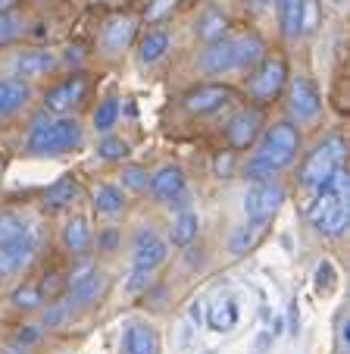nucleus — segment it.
<instances>
[{
  "instance_id": "obj_1",
  "label": "nucleus",
  "mask_w": 350,
  "mask_h": 354,
  "mask_svg": "<svg viewBox=\"0 0 350 354\" xmlns=\"http://www.w3.org/2000/svg\"><path fill=\"white\" fill-rule=\"evenodd\" d=\"M310 223L325 239H341L350 223V188H347V169L338 167L319 188H313L310 204Z\"/></svg>"
},
{
  "instance_id": "obj_2",
  "label": "nucleus",
  "mask_w": 350,
  "mask_h": 354,
  "mask_svg": "<svg viewBox=\"0 0 350 354\" xmlns=\"http://www.w3.org/2000/svg\"><path fill=\"white\" fill-rule=\"evenodd\" d=\"M298 147H300V135L291 122L272 126L269 132L263 135V141H260V151L247 160V169H244L247 179L251 182L272 179L278 169H284L294 157H298Z\"/></svg>"
},
{
  "instance_id": "obj_3",
  "label": "nucleus",
  "mask_w": 350,
  "mask_h": 354,
  "mask_svg": "<svg viewBox=\"0 0 350 354\" xmlns=\"http://www.w3.org/2000/svg\"><path fill=\"white\" fill-rule=\"evenodd\" d=\"M81 145V126L69 116L57 120H38L28 132V151L32 154H63Z\"/></svg>"
},
{
  "instance_id": "obj_4",
  "label": "nucleus",
  "mask_w": 350,
  "mask_h": 354,
  "mask_svg": "<svg viewBox=\"0 0 350 354\" xmlns=\"http://www.w3.org/2000/svg\"><path fill=\"white\" fill-rule=\"evenodd\" d=\"M344 154H347V145H344L341 135H329L322 138L310 154H307L304 167H300V185L304 188H319L338 167H344Z\"/></svg>"
},
{
  "instance_id": "obj_5",
  "label": "nucleus",
  "mask_w": 350,
  "mask_h": 354,
  "mask_svg": "<svg viewBox=\"0 0 350 354\" xmlns=\"http://www.w3.org/2000/svg\"><path fill=\"white\" fill-rule=\"evenodd\" d=\"M38 248H41V229L38 226H32L22 239L10 241V245H0V279L19 276L22 270L35 261Z\"/></svg>"
},
{
  "instance_id": "obj_6",
  "label": "nucleus",
  "mask_w": 350,
  "mask_h": 354,
  "mask_svg": "<svg viewBox=\"0 0 350 354\" xmlns=\"http://www.w3.org/2000/svg\"><path fill=\"white\" fill-rule=\"evenodd\" d=\"M284 204V188L272 179L253 182L244 194V214L247 220H272L278 214V207Z\"/></svg>"
},
{
  "instance_id": "obj_7",
  "label": "nucleus",
  "mask_w": 350,
  "mask_h": 354,
  "mask_svg": "<svg viewBox=\"0 0 350 354\" xmlns=\"http://www.w3.org/2000/svg\"><path fill=\"white\" fill-rule=\"evenodd\" d=\"M284 79H288V66L282 60H260L257 73L247 82V94L253 100H272L284 88Z\"/></svg>"
},
{
  "instance_id": "obj_8",
  "label": "nucleus",
  "mask_w": 350,
  "mask_h": 354,
  "mask_svg": "<svg viewBox=\"0 0 350 354\" xmlns=\"http://www.w3.org/2000/svg\"><path fill=\"white\" fill-rule=\"evenodd\" d=\"M104 292H106V276L100 270L81 267L69 279V304L72 308H91V304H97L104 298Z\"/></svg>"
},
{
  "instance_id": "obj_9",
  "label": "nucleus",
  "mask_w": 350,
  "mask_h": 354,
  "mask_svg": "<svg viewBox=\"0 0 350 354\" xmlns=\"http://www.w3.org/2000/svg\"><path fill=\"white\" fill-rule=\"evenodd\" d=\"M169 257V241L159 239L153 229H141L135 235V245H132V267L138 270H157L159 263Z\"/></svg>"
},
{
  "instance_id": "obj_10",
  "label": "nucleus",
  "mask_w": 350,
  "mask_h": 354,
  "mask_svg": "<svg viewBox=\"0 0 350 354\" xmlns=\"http://www.w3.org/2000/svg\"><path fill=\"white\" fill-rule=\"evenodd\" d=\"M200 69L206 75H225L231 69H238V44H235V38L210 41L206 50L200 54Z\"/></svg>"
},
{
  "instance_id": "obj_11",
  "label": "nucleus",
  "mask_w": 350,
  "mask_h": 354,
  "mask_svg": "<svg viewBox=\"0 0 350 354\" xmlns=\"http://www.w3.org/2000/svg\"><path fill=\"white\" fill-rule=\"evenodd\" d=\"M241 320V310H238V301L231 298V295H219V298L210 301V308H206V326L219 335H229L231 329L238 326Z\"/></svg>"
},
{
  "instance_id": "obj_12",
  "label": "nucleus",
  "mask_w": 350,
  "mask_h": 354,
  "mask_svg": "<svg viewBox=\"0 0 350 354\" xmlns=\"http://www.w3.org/2000/svg\"><path fill=\"white\" fill-rule=\"evenodd\" d=\"M322 107V97H319V88L310 79H298L291 88V116L298 122H307L319 113Z\"/></svg>"
},
{
  "instance_id": "obj_13",
  "label": "nucleus",
  "mask_w": 350,
  "mask_h": 354,
  "mask_svg": "<svg viewBox=\"0 0 350 354\" xmlns=\"http://www.w3.org/2000/svg\"><path fill=\"white\" fill-rule=\"evenodd\" d=\"M229 100H231V88H225V85H200L197 91H191L185 97V107L191 110V113L204 116V113H213V110L225 107Z\"/></svg>"
},
{
  "instance_id": "obj_14",
  "label": "nucleus",
  "mask_w": 350,
  "mask_h": 354,
  "mask_svg": "<svg viewBox=\"0 0 350 354\" xmlns=\"http://www.w3.org/2000/svg\"><path fill=\"white\" fill-rule=\"evenodd\" d=\"M159 351V342L157 333H153L150 323H128L126 333H122V354H157Z\"/></svg>"
},
{
  "instance_id": "obj_15",
  "label": "nucleus",
  "mask_w": 350,
  "mask_h": 354,
  "mask_svg": "<svg viewBox=\"0 0 350 354\" xmlns=\"http://www.w3.org/2000/svg\"><path fill=\"white\" fill-rule=\"evenodd\" d=\"M81 97H85V79L75 75V79H66L63 85H57L53 91H47L44 107L50 110V113H66V110H72Z\"/></svg>"
},
{
  "instance_id": "obj_16",
  "label": "nucleus",
  "mask_w": 350,
  "mask_h": 354,
  "mask_svg": "<svg viewBox=\"0 0 350 354\" xmlns=\"http://www.w3.org/2000/svg\"><path fill=\"white\" fill-rule=\"evenodd\" d=\"M57 54L53 50H26L13 60V73L19 79H38V75H47L57 69Z\"/></svg>"
},
{
  "instance_id": "obj_17",
  "label": "nucleus",
  "mask_w": 350,
  "mask_h": 354,
  "mask_svg": "<svg viewBox=\"0 0 350 354\" xmlns=\"http://www.w3.org/2000/svg\"><path fill=\"white\" fill-rule=\"evenodd\" d=\"M266 232H269V220H247L244 226H238L235 232H231V239H229V254H231V257H244L247 251H253V248L263 241Z\"/></svg>"
},
{
  "instance_id": "obj_18",
  "label": "nucleus",
  "mask_w": 350,
  "mask_h": 354,
  "mask_svg": "<svg viewBox=\"0 0 350 354\" xmlns=\"http://www.w3.org/2000/svg\"><path fill=\"white\" fill-rule=\"evenodd\" d=\"M260 126H263V116H260V110H241V113L229 122V141H231V147H251L253 138L260 135Z\"/></svg>"
},
{
  "instance_id": "obj_19",
  "label": "nucleus",
  "mask_w": 350,
  "mask_h": 354,
  "mask_svg": "<svg viewBox=\"0 0 350 354\" xmlns=\"http://www.w3.org/2000/svg\"><path fill=\"white\" fill-rule=\"evenodd\" d=\"M135 28L138 26H135L132 16H116V19H110V26L104 28V50L106 54H119V50H126L135 38Z\"/></svg>"
},
{
  "instance_id": "obj_20",
  "label": "nucleus",
  "mask_w": 350,
  "mask_h": 354,
  "mask_svg": "<svg viewBox=\"0 0 350 354\" xmlns=\"http://www.w3.org/2000/svg\"><path fill=\"white\" fill-rule=\"evenodd\" d=\"M28 97H32V91L22 79H0V120L19 113L28 104Z\"/></svg>"
},
{
  "instance_id": "obj_21",
  "label": "nucleus",
  "mask_w": 350,
  "mask_h": 354,
  "mask_svg": "<svg viewBox=\"0 0 350 354\" xmlns=\"http://www.w3.org/2000/svg\"><path fill=\"white\" fill-rule=\"evenodd\" d=\"M185 173H182V167H163L157 176L150 179V192L157 194L159 201H172L175 194L185 192Z\"/></svg>"
},
{
  "instance_id": "obj_22",
  "label": "nucleus",
  "mask_w": 350,
  "mask_h": 354,
  "mask_svg": "<svg viewBox=\"0 0 350 354\" xmlns=\"http://www.w3.org/2000/svg\"><path fill=\"white\" fill-rule=\"evenodd\" d=\"M197 229H200V220L191 207L188 210H179V214L172 216V245L179 248H188L194 239H197Z\"/></svg>"
},
{
  "instance_id": "obj_23",
  "label": "nucleus",
  "mask_w": 350,
  "mask_h": 354,
  "mask_svg": "<svg viewBox=\"0 0 350 354\" xmlns=\"http://www.w3.org/2000/svg\"><path fill=\"white\" fill-rule=\"evenodd\" d=\"M282 3V32L284 38H298L307 22V0H278Z\"/></svg>"
},
{
  "instance_id": "obj_24",
  "label": "nucleus",
  "mask_w": 350,
  "mask_h": 354,
  "mask_svg": "<svg viewBox=\"0 0 350 354\" xmlns=\"http://www.w3.org/2000/svg\"><path fill=\"white\" fill-rule=\"evenodd\" d=\"M75 198H79V185H75V179H69V176L57 179V182H53V185L44 192V204H47L50 210L69 207Z\"/></svg>"
},
{
  "instance_id": "obj_25",
  "label": "nucleus",
  "mask_w": 350,
  "mask_h": 354,
  "mask_svg": "<svg viewBox=\"0 0 350 354\" xmlns=\"http://www.w3.org/2000/svg\"><path fill=\"white\" fill-rule=\"evenodd\" d=\"M63 245L72 251V254H81L88 245H91V226H88L85 216H72L63 229Z\"/></svg>"
},
{
  "instance_id": "obj_26",
  "label": "nucleus",
  "mask_w": 350,
  "mask_h": 354,
  "mask_svg": "<svg viewBox=\"0 0 350 354\" xmlns=\"http://www.w3.org/2000/svg\"><path fill=\"white\" fill-rule=\"evenodd\" d=\"M235 44H238V69H253L260 60H266V44L257 35L235 38Z\"/></svg>"
},
{
  "instance_id": "obj_27",
  "label": "nucleus",
  "mask_w": 350,
  "mask_h": 354,
  "mask_svg": "<svg viewBox=\"0 0 350 354\" xmlns=\"http://www.w3.org/2000/svg\"><path fill=\"white\" fill-rule=\"evenodd\" d=\"M28 229H32V223L22 214H16V210H0V245H10V241L22 239Z\"/></svg>"
},
{
  "instance_id": "obj_28",
  "label": "nucleus",
  "mask_w": 350,
  "mask_h": 354,
  "mask_svg": "<svg viewBox=\"0 0 350 354\" xmlns=\"http://www.w3.org/2000/svg\"><path fill=\"white\" fill-rule=\"evenodd\" d=\"M94 207H97V214H119L126 207V194L119 185H100L94 192Z\"/></svg>"
},
{
  "instance_id": "obj_29",
  "label": "nucleus",
  "mask_w": 350,
  "mask_h": 354,
  "mask_svg": "<svg viewBox=\"0 0 350 354\" xmlns=\"http://www.w3.org/2000/svg\"><path fill=\"white\" fill-rule=\"evenodd\" d=\"M225 26H229V19H225L222 10H206V13L197 19V38H204L206 44H210V41L222 38Z\"/></svg>"
},
{
  "instance_id": "obj_30",
  "label": "nucleus",
  "mask_w": 350,
  "mask_h": 354,
  "mask_svg": "<svg viewBox=\"0 0 350 354\" xmlns=\"http://www.w3.org/2000/svg\"><path fill=\"white\" fill-rule=\"evenodd\" d=\"M166 50H169V35L166 32H150L144 41H141V63H157L166 57Z\"/></svg>"
},
{
  "instance_id": "obj_31",
  "label": "nucleus",
  "mask_w": 350,
  "mask_h": 354,
  "mask_svg": "<svg viewBox=\"0 0 350 354\" xmlns=\"http://www.w3.org/2000/svg\"><path fill=\"white\" fill-rule=\"evenodd\" d=\"M116 120H119V100L106 97L104 104L94 110V129H97V132H110V129L116 126Z\"/></svg>"
},
{
  "instance_id": "obj_32",
  "label": "nucleus",
  "mask_w": 350,
  "mask_h": 354,
  "mask_svg": "<svg viewBox=\"0 0 350 354\" xmlns=\"http://www.w3.org/2000/svg\"><path fill=\"white\" fill-rule=\"evenodd\" d=\"M41 301H44V292H41L38 286H22L13 292V304L19 310H38Z\"/></svg>"
},
{
  "instance_id": "obj_33",
  "label": "nucleus",
  "mask_w": 350,
  "mask_h": 354,
  "mask_svg": "<svg viewBox=\"0 0 350 354\" xmlns=\"http://www.w3.org/2000/svg\"><path fill=\"white\" fill-rule=\"evenodd\" d=\"M69 317H72V304H69V301H57V304H50V308H47L44 323H41V326L57 329V326H63Z\"/></svg>"
},
{
  "instance_id": "obj_34",
  "label": "nucleus",
  "mask_w": 350,
  "mask_h": 354,
  "mask_svg": "<svg viewBox=\"0 0 350 354\" xmlns=\"http://www.w3.org/2000/svg\"><path fill=\"white\" fill-rule=\"evenodd\" d=\"M22 32V19L10 10V13H0V44H10L13 38H19Z\"/></svg>"
},
{
  "instance_id": "obj_35",
  "label": "nucleus",
  "mask_w": 350,
  "mask_h": 354,
  "mask_svg": "<svg viewBox=\"0 0 350 354\" xmlns=\"http://www.w3.org/2000/svg\"><path fill=\"white\" fill-rule=\"evenodd\" d=\"M126 154H128V147L122 138H104L97 145V157H104V160H122Z\"/></svg>"
},
{
  "instance_id": "obj_36",
  "label": "nucleus",
  "mask_w": 350,
  "mask_h": 354,
  "mask_svg": "<svg viewBox=\"0 0 350 354\" xmlns=\"http://www.w3.org/2000/svg\"><path fill=\"white\" fill-rule=\"evenodd\" d=\"M122 185L132 188V192H144V188L150 185V179H147V173L141 167H128L126 173H122Z\"/></svg>"
},
{
  "instance_id": "obj_37",
  "label": "nucleus",
  "mask_w": 350,
  "mask_h": 354,
  "mask_svg": "<svg viewBox=\"0 0 350 354\" xmlns=\"http://www.w3.org/2000/svg\"><path fill=\"white\" fill-rule=\"evenodd\" d=\"M150 279H153V270H138V267H132V276L126 279V292H132V295L144 292V288L150 286Z\"/></svg>"
},
{
  "instance_id": "obj_38",
  "label": "nucleus",
  "mask_w": 350,
  "mask_h": 354,
  "mask_svg": "<svg viewBox=\"0 0 350 354\" xmlns=\"http://www.w3.org/2000/svg\"><path fill=\"white\" fill-rule=\"evenodd\" d=\"M316 288L319 292H331V288H335V267H331L329 261H322L316 267Z\"/></svg>"
},
{
  "instance_id": "obj_39",
  "label": "nucleus",
  "mask_w": 350,
  "mask_h": 354,
  "mask_svg": "<svg viewBox=\"0 0 350 354\" xmlns=\"http://www.w3.org/2000/svg\"><path fill=\"white\" fill-rule=\"evenodd\" d=\"M175 3H179V0H153L150 7H147L144 19L147 22H159L166 13H172V10H175Z\"/></svg>"
},
{
  "instance_id": "obj_40",
  "label": "nucleus",
  "mask_w": 350,
  "mask_h": 354,
  "mask_svg": "<svg viewBox=\"0 0 350 354\" xmlns=\"http://www.w3.org/2000/svg\"><path fill=\"white\" fill-rule=\"evenodd\" d=\"M213 169H216V176H231V173H235V157H231V154H219L216 160H213Z\"/></svg>"
},
{
  "instance_id": "obj_41",
  "label": "nucleus",
  "mask_w": 350,
  "mask_h": 354,
  "mask_svg": "<svg viewBox=\"0 0 350 354\" xmlns=\"http://www.w3.org/2000/svg\"><path fill=\"white\" fill-rule=\"evenodd\" d=\"M288 333H291V335L300 333V310H298V301H291V308H288Z\"/></svg>"
},
{
  "instance_id": "obj_42",
  "label": "nucleus",
  "mask_w": 350,
  "mask_h": 354,
  "mask_svg": "<svg viewBox=\"0 0 350 354\" xmlns=\"http://www.w3.org/2000/svg\"><path fill=\"white\" fill-rule=\"evenodd\" d=\"M166 204H169V207L179 214V210H188V207H191V194H188V188H185L182 194H175L172 201H166Z\"/></svg>"
},
{
  "instance_id": "obj_43",
  "label": "nucleus",
  "mask_w": 350,
  "mask_h": 354,
  "mask_svg": "<svg viewBox=\"0 0 350 354\" xmlns=\"http://www.w3.org/2000/svg\"><path fill=\"white\" fill-rule=\"evenodd\" d=\"M338 333H341V354H347L350 351V320L347 317H341V329H338Z\"/></svg>"
},
{
  "instance_id": "obj_44",
  "label": "nucleus",
  "mask_w": 350,
  "mask_h": 354,
  "mask_svg": "<svg viewBox=\"0 0 350 354\" xmlns=\"http://www.w3.org/2000/svg\"><path fill=\"white\" fill-rule=\"evenodd\" d=\"M38 335H41V329H22V333H19V342H22V348H26V345H32V342L38 339Z\"/></svg>"
},
{
  "instance_id": "obj_45",
  "label": "nucleus",
  "mask_w": 350,
  "mask_h": 354,
  "mask_svg": "<svg viewBox=\"0 0 350 354\" xmlns=\"http://www.w3.org/2000/svg\"><path fill=\"white\" fill-rule=\"evenodd\" d=\"M16 3H19V0H0V13H10Z\"/></svg>"
},
{
  "instance_id": "obj_46",
  "label": "nucleus",
  "mask_w": 350,
  "mask_h": 354,
  "mask_svg": "<svg viewBox=\"0 0 350 354\" xmlns=\"http://www.w3.org/2000/svg\"><path fill=\"white\" fill-rule=\"evenodd\" d=\"M66 60H69V63H72V60H75V63H79V60H81V54H79V47H69V54H66Z\"/></svg>"
},
{
  "instance_id": "obj_47",
  "label": "nucleus",
  "mask_w": 350,
  "mask_h": 354,
  "mask_svg": "<svg viewBox=\"0 0 350 354\" xmlns=\"http://www.w3.org/2000/svg\"><path fill=\"white\" fill-rule=\"evenodd\" d=\"M3 354H28V351H26V348H7Z\"/></svg>"
},
{
  "instance_id": "obj_48",
  "label": "nucleus",
  "mask_w": 350,
  "mask_h": 354,
  "mask_svg": "<svg viewBox=\"0 0 350 354\" xmlns=\"http://www.w3.org/2000/svg\"><path fill=\"white\" fill-rule=\"evenodd\" d=\"M331 3H335V7H344V3H347V0H331Z\"/></svg>"
},
{
  "instance_id": "obj_49",
  "label": "nucleus",
  "mask_w": 350,
  "mask_h": 354,
  "mask_svg": "<svg viewBox=\"0 0 350 354\" xmlns=\"http://www.w3.org/2000/svg\"><path fill=\"white\" fill-rule=\"evenodd\" d=\"M260 3H263V7H266V3H272V0H260Z\"/></svg>"
}]
</instances>
